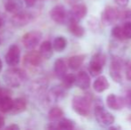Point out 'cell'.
Returning <instances> with one entry per match:
<instances>
[{
  "instance_id": "obj_21",
  "label": "cell",
  "mask_w": 131,
  "mask_h": 130,
  "mask_svg": "<svg viewBox=\"0 0 131 130\" xmlns=\"http://www.w3.org/2000/svg\"><path fill=\"white\" fill-rule=\"evenodd\" d=\"M27 102L24 98H16L15 100L13 101V107L11 110V112L13 114H19L26 110Z\"/></svg>"
},
{
  "instance_id": "obj_20",
  "label": "cell",
  "mask_w": 131,
  "mask_h": 130,
  "mask_svg": "<svg viewBox=\"0 0 131 130\" xmlns=\"http://www.w3.org/2000/svg\"><path fill=\"white\" fill-rule=\"evenodd\" d=\"M53 45L50 41H44L39 47V54L43 59H50L53 56Z\"/></svg>"
},
{
  "instance_id": "obj_7",
  "label": "cell",
  "mask_w": 131,
  "mask_h": 130,
  "mask_svg": "<svg viewBox=\"0 0 131 130\" xmlns=\"http://www.w3.org/2000/svg\"><path fill=\"white\" fill-rule=\"evenodd\" d=\"M124 64L119 58H113L110 66V76L116 83L122 82V68Z\"/></svg>"
},
{
  "instance_id": "obj_38",
  "label": "cell",
  "mask_w": 131,
  "mask_h": 130,
  "mask_svg": "<svg viewBox=\"0 0 131 130\" xmlns=\"http://www.w3.org/2000/svg\"><path fill=\"white\" fill-rule=\"evenodd\" d=\"M3 96H6V94H5V91H4L1 87H0V97H2Z\"/></svg>"
},
{
  "instance_id": "obj_14",
  "label": "cell",
  "mask_w": 131,
  "mask_h": 130,
  "mask_svg": "<svg viewBox=\"0 0 131 130\" xmlns=\"http://www.w3.org/2000/svg\"><path fill=\"white\" fill-rule=\"evenodd\" d=\"M75 85L82 90H86L89 88L91 85V80L88 73H86V71H79L76 76Z\"/></svg>"
},
{
  "instance_id": "obj_35",
  "label": "cell",
  "mask_w": 131,
  "mask_h": 130,
  "mask_svg": "<svg viewBox=\"0 0 131 130\" xmlns=\"http://www.w3.org/2000/svg\"><path fill=\"white\" fill-rule=\"evenodd\" d=\"M6 129L7 130H11V129H13V130H19L20 129V127H19V126L18 125H15V124H12V125H10V126H8V127H6Z\"/></svg>"
},
{
  "instance_id": "obj_18",
  "label": "cell",
  "mask_w": 131,
  "mask_h": 130,
  "mask_svg": "<svg viewBox=\"0 0 131 130\" xmlns=\"http://www.w3.org/2000/svg\"><path fill=\"white\" fill-rule=\"evenodd\" d=\"M109 87H110V83H109L106 77H104V76L97 77V78L93 83L94 90L97 93L104 92L105 90H107V89L109 88Z\"/></svg>"
},
{
  "instance_id": "obj_41",
  "label": "cell",
  "mask_w": 131,
  "mask_h": 130,
  "mask_svg": "<svg viewBox=\"0 0 131 130\" xmlns=\"http://www.w3.org/2000/svg\"><path fill=\"white\" fill-rule=\"evenodd\" d=\"M2 24H3V20H2V18L0 17V27L2 26Z\"/></svg>"
},
{
  "instance_id": "obj_22",
  "label": "cell",
  "mask_w": 131,
  "mask_h": 130,
  "mask_svg": "<svg viewBox=\"0 0 131 130\" xmlns=\"http://www.w3.org/2000/svg\"><path fill=\"white\" fill-rule=\"evenodd\" d=\"M13 101L14 100L7 94L0 97V111L4 113L11 111L13 107Z\"/></svg>"
},
{
  "instance_id": "obj_26",
  "label": "cell",
  "mask_w": 131,
  "mask_h": 130,
  "mask_svg": "<svg viewBox=\"0 0 131 130\" xmlns=\"http://www.w3.org/2000/svg\"><path fill=\"white\" fill-rule=\"evenodd\" d=\"M63 111L60 107H53L48 112V119L51 121H57L63 117Z\"/></svg>"
},
{
  "instance_id": "obj_13",
  "label": "cell",
  "mask_w": 131,
  "mask_h": 130,
  "mask_svg": "<svg viewBox=\"0 0 131 130\" xmlns=\"http://www.w3.org/2000/svg\"><path fill=\"white\" fill-rule=\"evenodd\" d=\"M106 104L113 111H119L125 106L124 98L119 97L115 94H110L106 97Z\"/></svg>"
},
{
  "instance_id": "obj_24",
  "label": "cell",
  "mask_w": 131,
  "mask_h": 130,
  "mask_svg": "<svg viewBox=\"0 0 131 130\" xmlns=\"http://www.w3.org/2000/svg\"><path fill=\"white\" fill-rule=\"evenodd\" d=\"M65 96V89L60 86V87H54L50 92V98L54 102L62 100Z\"/></svg>"
},
{
  "instance_id": "obj_39",
  "label": "cell",
  "mask_w": 131,
  "mask_h": 130,
  "mask_svg": "<svg viewBox=\"0 0 131 130\" xmlns=\"http://www.w3.org/2000/svg\"><path fill=\"white\" fill-rule=\"evenodd\" d=\"M2 68H3V63H2V61H1V59H0V72H1V70H2Z\"/></svg>"
},
{
  "instance_id": "obj_25",
  "label": "cell",
  "mask_w": 131,
  "mask_h": 130,
  "mask_svg": "<svg viewBox=\"0 0 131 130\" xmlns=\"http://www.w3.org/2000/svg\"><path fill=\"white\" fill-rule=\"evenodd\" d=\"M75 127V122L70 119L62 118L57 123V128L62 130H71Z\"/></svg>"
},
{
  "instance_id": "obj_23",
  "label": "cell",
  "mask_w": 131,
  "mask_h": 130,
  "mask_svg": "<svg viewBox=\"0 0 131 130\" xmlns=\"http://www.w3.org/2000/svg\"><path fill=\"white\" fill-rule=\"evenodd\" d=\"M52 45L53 50H55L56 52H62L67 46V39L62 36L56 37Z\"/></svg>"
},
{
  "instance_id": "obj_5",
  "label": "cell",
  "mask_w": 131,
  "mask_h": 130,
  "mask_svg": "<svg viewBox=\"0 0 131 130\" xmlns=\"http://www.w3.org/2000/svg\"><path fill=\"white\" fill-rule=\"evenodd\" d=\"M119 17H121V14L119 11L110 5L105 7L101 14V21L104 26H111L116 23Z\"/></svg>"
},
{
  "instance_id": "obj_37",
  "label": "cell",
  "mask_w": 131,
  "mask_h": 130,
  "mask_svg": "<svg viewBox=\"0 0 131 130\" xmlns=\"http://www.w3.org/2000/svg\"><path fill=\"white\" fill-rule=\"evenodd\" d=\"M66 2H67L68 4H70V5H74V4L78 3L79 0H65Z\"/></svg>"
},
{
  "instance_id": "obj_27",
  "label": "cell",
  "mask_w": 131,
  "mask_h": 130,
  "mask_svg": "<svg viewBox=\"0 0 131 130\" xmlns=\"http://www.w3.org/2000/svg\"><path fill=\"white\" fill-rule=\"evenodd\" d=\"M62 79V87L64 89H70L73 85H75L76 76L74 74H66Z\"/></svg>"
},
{
  "instance_id": "obj_19",
  "label": "cell",
  "mask_w": 131,
  "mask_h": 130,
  "mask_svg": "<svg viewBox=\"0 0 131 130\" xmlns=\"http://www.w3.org/2000/svg\"><path fill=\"white\" fill-rule=\"evenodd\" d=\"M85 58H86V55L84 54H77V55L71 56L68 60V66L72 70H77L82 66Z\"/></svg>"
},
{
  "instance_id": "obj_34",
  "label": "cell",
  "mask_w": 131,
  "mask_h": 130,
  "mask_svg": "<svg viewBox=\"0 0 131 130\" xmlns=\"http://www.w3.org/2000/svg\"><path fill=\"white\" fill-rule=\"evenodd\" d=\"M28 7H32L36 4V0H23Z\"/></svg>"
},
{
  "instance_id": "obj_40",
  "label": "cell",
  "mask_w": 131,
  "mask_h": 130,
  "mask_svg": "<svg viewBox=\"0 0 131 130\" xmlns=\"http://www.w3.org/2000/svg\"><path fill=\"white\" fill-rule=\"evenodd\" d=\"M126 15H127V17H129V18H131V12H128L126 14Z\"/></svg>"
},
{
  "instance_id": "obj_29",
  "label": "cell",
  "mask_w": 131,
  "mask_h": 130,
  "mask_svg": "<svg viewBox=\"0 0 131 130\" xmlns=\"http://www.w3.org/2000/svg\"><path fill=\"white\" fill-rule=\"evenodd\" d=\"M88 25L89 27L90 30H92L93 31H98L100 30V24H99L98 20L95 17H91L88 21Z\"/></svg>"
},
{
  "instance_id": "obj_16",
  "label": "cell",
  "mask_w": 131,
  "mask_h": 130,
  "mask_svg": "<svg viewBox=\"0 0 131 130\" xmlns=\"http://www.w3.org/2000/svg\"><path fill=\"white\" fill-rule=\"evenodd\" d=\"M67 64H66L65 61L62 58H59L54 62L53 64V70L56 75L57 78H62L66 74H67Z\"/></svg>"
},
{
  "instance_id": "obj_3",
  "label": "cell",
  "mask_w": 131,
  "mask_h": 130,
  "mask_svg": "<svg viewBox=\"0 0 131 130\" xmlns=\"http://www.w3.org/2000/svg\"><path fill=\"white\" fill-rule=\"evenodd\" d=\"M95 117L97 123L103 127H110L115 121V117L105 110L102 105H96L95 108Z\"/></svg>"
},
{
  "instance_id": "obj_12",
  "label": "cell",
  "mask_w": 131,
  "mask_h": 130,
  "mask_svg": "<svg viewBox=\"0 0 131 130\" xmlns=\"http://www.w3.org/2000/svg\"><path fill=\"white\" fill-rule=\"evenodd\" d=\"M31 15L28 12L25 11H19V12L14 14L12 17V23L15 27H23L27 25L30 21Z\"/></svg>"
},
{
  "instance_id": "obj_8",
  "label": "cell",
  "mask_w": 131,
  "mask_h": 130,
  "mask_svg": "<svg viewBox=\"0 0 131 130\" xmlns=\"http://www.w3.org/2000/svg\"><path fill=\"white\" fill-rule=\"evenodd\" d=\"M49 14L51 19L58 24H64L65 22H67L69 19V14L62 5H55L54 7H53Z\"/></svg>"
},
{
  "instance_id": "obj_36",
  "label": "cell",
  "mask_w": 131,
  "mask_h": 130,
  "mask_svg": "<svg viewBox=\"0 0 131 130\" xmlns=\"http://www.w3.org/2000/svg\"><path fill=\"white\" fill-rule=\"evenodd\" d=\"M4 125H5V119L2 116H0V129L4 127Z\"/></svg>"
},
{
  "instance_id": "obj_2",
  "label": "cell",
  "mask_w": 131,
  "mask_h": 130,
  "mask_svg": "<svg viewBox=\"0 0 131 130\" xmlns=\"http://www.w3.org/2000/svg\"><path fill=\"white\" fill-rule=\"evenodd\" d=\"M3 78L7 86L11 87H18L23 84L26 76L24 71L21 70V69L13 68L5 70Z\"/></svg>"
},
{
  "instance_id": "obj_42",
  "label": "cell",
  "mask_w": 131,
  "mask_h": 130,
  "mask_svg": "<svg viewBox=\"0 0 131 130\" xmlns=\"http://www.w3.org/2000/svg\"><path fill=\"white\" fill-rule=\"evenodd\" d=\"M0 45H1V39H0Z\"/></svg>"
},
{
  "instance_id": "obj_31",
  "label": "cell",
  "mask_w": 131,
  "mask_h": 130,
  "mask_svg": "<svg viewBox=\"0 0 131 130\" xmlns=\"http://www.w3.org/2000/svg\"><path fill=\"white\" fill-rule=\"evenodd\" d=\"M125 74L127 79L131 81V60L128 61L125 64Z\"/></svg>"
},
{
  "instance_id": "obj_32",
  "label": "cell",
  "mask_w": 131,
  "mask_h": 130,
  "mask_svg": "<svg viewBox=\"0 0 131 130\" xmlns=\"http://www.w3.org/2000/svg\"><path fill=\"white\" fill-rule=\"evenodd\" d=\"M124 101H125V105L131 108V90L127 92L126 96H125V98H124Z\"/></svg>"
},
{
  "instance_id": "obj_9",
  "label": "cell",
  "mask_w": 131,
  "mask_h": 130,
  "mask_svg": "<svg viewBox=\"0 0 131 130\" xmlns=\"http://www.w3.org/2000/svg\"><path fill=\"white\" fill-rule=\"evenodd\" d=\"M21 60V50L17 45H12L5 54V62L11 67H15L19 64Z\"/></svg>"
},
{
  "instance_id": "obj_30",
  "label": "cell",
  "mask_w": 131,
  "mask_h": 130,
  "mask_svg": "<svg viewBox=\"0 0 131 130\" xmlns=\"http://www.w3.org/2000/svg\"><path fill=\"white\" fill-rule=\"evenodd\" d=\"M124 35L127 39H131V21H127L122 26Z\"/></svg>"
},
{
  "instance_id": "obj_11",
  "label": "cell",
  "mask_w": 131,
  "mask_h": 130,
  "mask_svg": "<svg viewBox=\"0 0 131 130\" xmlns=\"http://www.w3.org/2000/svg\"><path fill=\"white\" fill-rule=\"evenodd\" d=\"M42 60L43 58L40 55L39 52H36L32 49V51L25 54L24 58H23V63H24L25 66H28V67L37 68L41 64Z\"/></svg>"
},
{
  "instance_id": "obj_15",
  "label": "cell",
  "mask_w": 131,
  "mask_h": 130,
  "mask_svg": "<svg viewBox=\"0 0 131 130\" xmlns=\"http://www.w3.org/2000/svg\"><path fill=\"white\" fill-rule=\"evenodd\" d=\"M67 22H68V28H69L70 32L73 36L77 37V38H81V37L84 36L85 29L80 24H79V21L72 19H69Z\"/></svg>"
},
{
  "instance_id": "obj_17",
  "label": "cell",
  "mask_w": 131,
  "mask_h": 130,
  "mask_svg": "<svg viewBox=\"0 0 131 130\" xmlns=\"http://www.w3.org/2000/svg\"><path fill=\"white\" fill-rule=\"evenodd\" d=\"M3 4L5 10L12 14H15L23 8L21 0H3Z\"/></svg>"
},
{
  "instance_id": "obj_4",
  "label": "cell",
  "mask_w": 131,
  "mask_h": 130,
  "mask_svg": "<svg viewBox=\"0 0 131 130\" xmlns=\"http://www.w3.org/2000/svg\"><path fill=\"white\" fill-rule=\"evenodd\" d=\"M106 63L105 55L102 53H97L91 58L89 64H88V71L93 77H96L102 73L104 66Z\"/></svg>"
},
{
  "instance_id": "obj_10",
  "label": "cell",
  "mask_w": 131,
  "mask_h": 130,
  "mask_svg": "<svg viewBox=\"0 0 131 130\" xmlns=\"http://www.w3.org/2000/svg\"><path fill=\"white\" fill-rule=\"evenodd\" d=\"M86 14H88V7H86V5H84V4L76 3L74 5H72L71 10L69 14V19H72L77 21H79L82 19H84Z\"/></svg>"
},
{
  "instance_id": "obj_1",
  "label": "cell",
  "mask_w": 131,
  "mask_h": 130,
  "mask_svg": "<svg viewBox=\"0 0 131 130\" xmlns=\"http://www.w3.org/2000/svg\"><path fill=\"white\" fill-rule=\"evenodd\" d=\"M91 99L86 96H75L72 98L71 106L77 114L82 117H86L89 115L91 109Z\"/></svg>"
},
{
  "instance_id": "obj_6",
  "label": "cell",
  "mask_w": 131,
  "mask_h": 130,
  "mask_svg": "<svg viewBox=\"0 0 131 130\" xmlns=\"http://www.w3.org/2000/svg\"><path fill=\"white\" fill-rule=\"evenodd\" d=\"M41 38V32L33 30V31H29L26 33L23 37L21 41H23V45H24L25 48L28 49V50H32L39 44Z\"/></svg>"
},
{
  "instance_id": "obj_33",
  "label": "cell",
  "mask_w": 131,
  "mask_h": 130,
  "mask_svg": "<svg viewBox=\"0 0 131 130\" xmlns=\"http://www.w3.org/2000/svg\"><path fill=\"white\" fill-rule=\"evenodd\" d=\"M116 5H118L121 7H126L128 6V3H129V0H114Z\"/></svg>"
},
{
  "instance_id": "obj_28",
  "label": "cell",
  "mask_w": 131,
  "mask_h": 130,
  "mask_svg": "<svg viewBox=\"0 0 131 130\" xmlns=\"http://www.w3.org/2000/svg\"><path fill=\"white\" fill-rule=\"evenodd\" d=\"M112 36L114 38L119 40V41H122V40L127 39L126 37L124 35V31H123V29L121 26H115L112 28Z\"/></svg>"
}]
</instances>
